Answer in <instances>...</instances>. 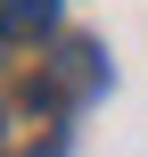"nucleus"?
<instances>
[{
  "instance_id": "nucleus-2",
  "label": "nucleus",
  "mask_w": 148,
  "mask_h": 157,
  "mask_svg": "<svg viewBox=\"0 0 148 157\" xmlns=\"http://www.w3.org/2000/svg\"><path fill=\"white\" fill-rule=\"evenodd\" d=\"M99 83H107L99 41H66V50L49 58V91H58V99H82V91H99Z\"/></svg>"
},
{
  "instance_id": "nucleus-1",
  "label": "nucleus",
  "mask_w": 148,
  "mask_h": 157,
  "mask_svg": "<svg viewBox=\"0 0 148 157\" xmlns=\"http://www.w3.org/2000/svg\"><path fill=\"white\" fill-rule=\"evenodd\" d=\"M66 99L49 91V83H33V91H16L8 108H0V157H66Z\"/></svg>"
},
{
  "instance_id": "nucleus-4",
  "label": "nucleus",
  "mask_w": 148,
  "mask_h": 157,
  "mask_svg": "<svg viewBox=\"0 0 148 157\" xmlns=\"http://www.w3.org/2000/svg\"><path fill=\"white\" fill-rule=\"evenodd\" d=\"M0 41H8V33H0Z\"/></svg>"
},
{
  "instance_id": "nucleus-3",
  "label": "nucleus",
  "mask_w": 148,
  "mask_h": 157,
  "mask_svg": "<svg viewBox=\"0 0 148 157\" xmlns=\"http://www.w3.org/2000/svg\"><path fill=\"white\" fill-rule=\"evenodd\" d=\"M58 25V0H0V33L8 41H41Z\"/></svg>"
}]
</instances>
